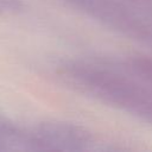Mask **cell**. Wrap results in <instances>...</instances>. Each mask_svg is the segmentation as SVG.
<instances>
[{
  "instance_id": "obj_4",
  "label": "cell",
  "mask_w": 152,
  "mask_h": 152,
  "mask_svg": "<svg viewBox=\"0 0 152 152\" xmlns=\"http://www.w3.org/2000/svg\"><path fill=\"white\" fill-rule=\"evenodd\" d=\"M134 2H138L140 5H144L146 7H151L152 8V0H132Z\"/></svg>"
},
{
  "instance_id": "obj_3",
  "label": "cell",
  "mask_w": 152,
  "mask_h": 152,
  "mask_svg": "<svg viewBox=\"0 0 152 152\" xmlns=\"http://www.w3.org/2000/svg\"><path fill=\"white\" fill-rule=\"evenodd\" d=\"M94 142L89 129L69 121L48 120L25 127V151L78 152L90 150Z\"/></svg>"
},
{
  "instance_id": "obj_2",
  "label": "cell",
  "mask_w": 152,
  "mask_h": 152,
  "mask_svg": "<svg viewBox=\"0 0 152 152\" xmlns=\"http://www.w3.org/2000/svg\"><path fill=\"white\" fill-rule=\"evenodd\" d=\"M118 34L152 48V8L132 0H62Z\"/></svg>"
},
{
  "instance_id": "obj_1",
  "label": "cell",
  "mask_w": 152,
  "mask_h": 152,
  "mask_svg": "<svg viewBox=\"0 0 152 152\" xmlns=\"http://www.w3.org/2000/svg\"><path fill=\"white\" fill-rule=\"evenodd\" d=\"M58 72L77 91L152 126V86L124 68L78 59Z\"/></svg>"
}]
</instances>
